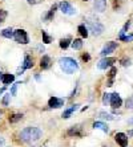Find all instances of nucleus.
<instances>
[{
	"instance_id": "obj_25",
	"label": "nucleus",
	"mask_w": 133,
	"mask_h": 147,
	"mask_svg": "<svg viewBox=\"0 0 133 147\" xmlns=\"http://www.w3.org/2000/svg\"><path fill=\"white\" fill-rule=\"evenodd\" d=\"M21 119H23V114H12L10 117V123H17Z\"/></svg>"
},
{
	"instance_id": "obj_27",
	"label": "nucleus",
	"mask_w": 133,
	"mask_h": 147,
	"mask_svg": "<svg viewBox=\"0 0 133 147\" xmlns=\"http://www.w3.org/2000/svg\"><path fill=\"white\" fill-rule=\"evenodd\" d=\"M19 85H20L19 82H17V84H15V85H12V88H11V92H10V94H11L12 97L16 96V93H17V88H19Z\"/></svg>"
},
{
	"instance_id": "obj_45",
	"label": "nucleus",
	"mask_w": 133,
	"mask_h": 147,
	"mask_svg": "<svg viewBox=\"0 0 133 147\" xmlns=\"http://www.w3.org/2000/svg\"><path fill=\"white\" fill-rule=\"evenodd\" d=\"M104 147H105V146H104Z\"/></svg>"
},
{
	"instance_id": "obj_44",
	"label": "nucleus",
	"mask_w": 133,
	"mask_h": 147,
	"mask_svg": "<svg viewBox=\"0 0 133 147\" xmlns=\"http://www.w3.org/2000/svg\"><path fill=\"white\" fill-rule=\"evenodd\" d=\"M35 1H36V0H35Z\"/></svg>"
},
{
	"instance_id": "obj_30",
	"label": "nucleus",
	"mask_w": 133,
	"mask_h": 147,
	"mask_svg": "<svg viewBox=\"0 0 133 147\" xmlns=\"http://www.w3.org/2000/svg\"><path fill=\"white\" fill-rule=\"evenodd\" d=\"M5 17H7V11L0 9V24H1V23H4Z\"/></svg>"
},
{
	"instance_id": "obj_14",
	"label": "nucleus",
	"mask_w": 133,
	"mask_h": 147,
	"mask_svg": "<svg viewBox=\"0 0 133 147\" xmlns=\"http://www.w3.org/2000/svg\"><path fill=\"white\" fill-rule=\"evenodd\" d=\"M93 129H97V130H101L104 131V133H109V127H108V125L104 122H95L93 123Z\"/></svg>"
},
{
	"instance_id": "obj_9",
	"label": "nucleus",
	"mask_w": 133,
	"mask_h": 147,
	"mask_svg": "<svg viewBox=\"0 0 133 147\" xmlns=\"http://www.w3.org/2000/svg\"><path fill=\"white\" fill-rule=\"evenodd\" d=\"M48 106L51 109H59V107L64 106V99L59 98V97H51L48 101Z\"/></svg>"
},
{
	"instance_id": "obj_3",
	"label": "nucleus",
	"mask_w": 133,
	"mask_h": 147,
	"mask_svg": "<svg viewBox=\"0 0 133 147\" xmlns=\"http://www.w3.org/2000/svg\"><path fill=\"white\" fill-rule=\"evenodd\" d=\"M85 23H87V25H88V28L91 29V32H92L95 36H100V34L104 32V25H102L99 20H95V19H87Z\"/></svg>"
},
{
	"instance_id": "obj_33",
	"label": "nucleus",
	"mask_w": 133,
	"mask_h": 147,
	"mask_svg": "<svg viewBox=\"0 0 133 147\" xmlns=\"http://www.w3.org/2000/svg\"><path fill=\"white\" fill-rule=\"evenodd\" d=\"M10 98H11V94H5L3 98V105L4 106H8V103H10Z\"/></svg>"
},
{
	"instance_id": "obj_8",
	"label": "nucleus",
	"mask_w": 133,
	"mask_h": 147,
	"mask_svg": "<svg viewBox=\"0 0 133 147\" xmlns=\"http://www.w3.org/2000/svg\"><path fill=\"white\" fill-rule=\"evenodd\" d=\"M117 60L115 57H108V56H106V57H104L101 60V61L99 62V65H97V68L99 69H106V68H109V66H112L113 64H115V62H116Z\"/></svg>"
},
{
	"instance_id": "obj_4",
	"label": "nucleus",
	"mask_w": 133,
	"mask_h": 147,
	"mask_svg": "<svg viewBox=\"0 0 133 147\" xmlns=\"http://www.w3.org/2000/svg\"><path fill=\"white\" fill-rule=\"evenodd\" d=\"M14 38L19 44H28L29 42L28 34L24 29H16V31H14Z\"/></svg>"
},
{
	"instance_id": "obj_15",
	"label": "nucleus",
	"mask_w": 133,
	"mask_h": 147,
	"mask_svg": "<svg viewBox=\"0 0 133 147\" xmlns=\"http://www.w3.org/2000/svg\"><path fill=\"white\" fill-rule=\"evenodd\" d=\"M51 66V57L49 56H43V58L40 60V68L41 69H48Z\"/></svg>"
},
{
	"instance_id": "obj_20",
	"label": "nucleus",
	"mask_w": 133,
	"mask_h": 147,
	"mask_svg": "<svg viewBox=\"0 0 133 147\" xmlns=\"http://www.w3.org/2000/svg\"><path fill=\"white\" fill-rule=\"evenodd\" d=\"M71 45L75 51H80V49L83 48V41L80 40V38H75V40L71 42Z\"/></svg>"
},
{
	"instance_id": "obj_24",
	"label": "nucleus",
	"mask_w": 133,
	"mask_h": 147,
	"mask_svg": "<svg viewBox=\"0 0 133 147\" xmlns=\"http://www.w3.org/2000/svg\"><path fill=\"white\" fill-rule=\"evenodd\" d=\"M117 73V69L116 68H112L109 72V81H108V85L106 86H113V80H115V76Z\"/></svg>"
},
{
	"instance_id": "obj_6",
	"label": "nucleus",
	"mask_w": 133,
	"mask_h": 147,
	"mask_svg": "<svg viewBox=\"0 0 133 147\" xmlns=\"http://www.w3.org/2000/svg\"><path fill=\"white\" fill-rule=\"evenodd\" d=\"M59 7H60V11H61L64 15H75L76 13V8L73 7L71 3H68V1H61V3L59 4Z\"/></svg>"
},
{
	"instance_id": "obj_35",
	"label": "nucleus",
	"mask_w": 133,
	"mask_h": 147,
	"mask_svg": "<svg viewBox=\"0 0 133 147\" xmlns=\"http://www.w3.org/2000/svg\"><path fill=\"white\" fill-rule=\"evenodd\" d=\"M81 58L84 60V61H89V60H91V56H89L88 53H85V55H83V56H81Z\"/></svg>"
},
{
	"instance_id": "obj_5",
	"label": "nucleus",
	"mask_w": 133,
	"mask_h": 147,
	"mask_svg": "<svg viewBox=\"0 0 133 147\" xmlns=\"http://www.w3.org/2000/svg\"><path fill=\"white\" fill-rule=\"evenodd\" d=\"M117 48V42H115V41H109V42H106L105 45H104V48H102L101 53L100 55L102 56V57H106V56H109L110 53H113V52L116 51Z\"/></svg>"
},
{
	"instance_id": "obj_2",
	"label": "nucleus",
	"mask_w": 133,
	"mask_h": 147,
	"mask_svg": "<svg viewBox=\"0 0 133 147\" xmlns=\"http://www.w3.org/2000/svg\"><path fill=\"white\" fill-rule=\"evenodd\" d=\"M59 65H60L63 72L67 74H73L78 69V64L71 57H61L59 60Z\"/></svg>"
},
{
	"instance_id": "obj_34",
	"label": "nucleus",
	"mask_w": 133,
	"mask_h": 147,
	"mask_svg": "<svg viewBox=\"0 0 133 147\" xmlns=\"http://www.w3.org/2000/svg\"><path fill=\"white\" fill-rule=\"evenodd\" d=\"M121 64H123L124 66H129L130 65V60L129 58H128V60H126V58L125 60H121Z\"/></svg>"
},
{
	"instance_id": "obj_42",
	"label": "nucleus",
	"mask_w": 133,
	"mask_h": 147,
	"mask_svg": "<svg viewBox=\"0 0 133 147\" xmlns=\"http://www.w3.org/2000/svg\"><path fill=\"white\" fill-rule=\"evenodd\" d=\"M0 115H1V111H0Z\"/></svg>"
},
{
	"instance_id": "obj_21",
	"label": "nucleus",
	"mask_w": 133,
	"mask_h": 147,
	"mask_svg": "<svg viewBox=\"0 0 133 147\" xmlns=\"http://www.w3.org/2000/svg\"><path fill=\"white\" fill-rule=\"evenodd\" d=\"M78 33L81 34V37H88V28L85 27V24H80L78 25Z\"/></svg>"
},
{
	"instance_id": "obj_1",
	"label": "nucleus",
	"mask_w": 133,
	"mask_h": 147,
	"mask_svg": "<svg viewBox=\"0 0 133 147\" xmlns=\"http://www.w3.org/2000/svg\"><path fill=\"white\" fill-rule=\"evenodd\" d=\"M41 135H43V131L39 129V127H25V129H23V130L20 131V139L23 140V142H29V143H32V142H36V140H39L41 138Z\"/></svg>"
},
{
	"instance_id": "obj_23",
	"label": "nucleus",
	"mask_w": 133,
	"mask_h": 147,
	"mask_svg": "<svg viewBox=\"0 0 133 147\" xmlns=\"http://www.w3.org/2000/svg\"><path fill=\"white\" fill-rule=\"evenodd\" d=\"M71 45V37H65L60 40V48L61 49H67Z\"/></svg>"
},
{
	"instance_id": "obj_10",
	"label": "nucleus",
	"mask_w": 133,
	"mask_h": 147,
	"mask_svg": "<svg viewBox=\"0 0 133 147\" xmlns=\"http://www.w3.org/2000/svg\"><path fill=\"white\" fill-rule=\"evenodd\" d=\"M115 140L120 144L121 147H126L128 146V135L124 133H117L115 135Z\"/></svg>"
},
{
	"instance_id": "obj_26",
	"label": "nucleus",
	"mask_w": 133,
	"mask_h": 147,
	"mask_svg": "<svg viewBox=\"0 0 133 147\" xmlns=\"http://www.w3.org/2000/svg\"><path fill=\"white\" fill-rule=\"evenodd\" d=\"M41 36H43V42H44V44H49V42L52 41V37L45 31L41 32Z\"/></svg>"
},
{
	"instance_id": "obj_41",
	"label": "nucleus",
	"mask_w": 133,
	"mask_h": 147,
	"mask_svg": "<svg viewBox=\"0 0 133 147\" xmlns=\"http://www.w3.org/2000/svg\"><path fill=\"white\" fill-rule=\"evenodd\" d=\"M1 76H3V73L0 72V81H1Z\"/></svg>"
},
{
	"instance_id": "obj_36",
	"label": "nucleus",
	"mask_w": 133,
	"mask_h": 147,
	"mask_svg": "<svg viewBox=\"0 0 133 147\" xmlns=\"http://www.w3.org/2000/svg\"><path fill=\"white\" fill-rule=\"evenodd\" d=\"M4 144V138H0V147Z\"/></svg>"
},
{
	"instance_id": "obj_7",
	"label": "nucleus",
	"mask_w": 133,
	"mask_h": 147,
	"mask_svg": "<svg viewBox=\"0 0 133 147\" xmlns=\"http://www.w3.org/2000/svg\"><path fill=\"white\" fill-rule=\"evenodd\" d=\"M121 103H123V99H121V97H120L119 93H113V94H110V101H109V105L112 109H119L120 106H121Z\"/></svg>"
},
{
	"instance_id": "obj_16",
	"label": "nucleus",
	"mask_w": 133,
	"mask_h": 147,
	"mask_svg": "<svg viewBox=\"0 0 133 147\" xmlns=\"http://www.w3.org/2000/svg\"><path fill=\"white\" fill-rule=\"evenodd\" d=\"M77 107H78V105H72V106L69 107V109H67V110H64V111H63L61 117H63V118H64V119H67V118H69V117L72 115V113L77 110Z\"/></svg>"
},
{
	"instance_id": "obj_28",
	"label": "nucleus",
	"mask_w": 133,
	"mask_h": 147,
	"mask_svg": "<svg viewBox=\"0 0 133 147\" xmlns=\"http://www.w3.org/2000/svg\"><path fill=\"white\" fill-rule=\"evenodd\" d=\"M109 101H110V94H108V93H105V94H104V96H102V103H104V105H108V103H109Z\"/></svg>"
},
{
	"instance_id": "obj_40",
	"label": "nucleus",
	"mask_w": 133,
	"mask_h": 147,
	"mask_svg": "<svg viewBox=\"0 0 133 147\" xmlns=\"http://www.w3.org/2000/svg\"><path fill=\"white\" fill-rule=\"evenodd\" d=\"M27 1H28V3H29V4H32V3H35V0H27Z\"/></svg>"
},
{
	"instance_id": "obj_43",
	"label": "nucleus",
	"mask_w": 133,
	"mask_h": 147,
	"mask_svg": "<svg viewBox=\"0 0 133 147\" xmlns=\"http://www.w3.org/2000/svg\"><path fill=\"white\" fill-rule=\"evenodd\" d=\"M84 1H88V0H84Z\"/></svg>"
},
{
	"instance_id": "obj_38",
	"label": "nucleus",
	"mask_w": 133,
	"mask_h": 147,
	"mask_svg": "<svg viewBox=\"0 0 133 147\" xmlns=\"http://www.w3.org/2000/svg\"><path fill=\"white\" fill-rule=\"evenodd\" d=\"M128 123H129V125H133V118H130V119L128 121Z\"/></svg>"
},
{
	"instance_id": "obj_12",
	"label": "nucleus",
	"mask_w": 133,
	"mask_h": 147,
	"mask_svg": "<svg viewBox=\"0 0 133 147\" xmlns=\"http://www.w3.org/2000/svg\"><path fill=\"white\" fill-rule=\"evenodd\" d=\"M93 7H95V9L97 12H104L106 8V0H95Z\"/></svg>"
},
{
	"instance_id": "obj_37",
	"label": "nucleus",
	"mask_w": 133,
	"mask_h": 147,
	"mask_svg": "<svg viewBox=\"0 0 133 147\" xmlns=\"http://www.w3.org/2000/svg\"><path fill=\"white\" fill-rule=\"evenodd\" d=\"M4 90H5V88H1V89H0V96H1V94L4 93Z\"/></svg>"
},
{
	"instance_id": "obj_18",
	"label": "nucleus",
	"mask_w": 133,
	"mask_h": 147,
	"mask_svg": "<svg viewBox=\"0 0 133 147\" xmlns=\"http://www.w3.org/2000/svg\"><path fill=\"white\" fill-rule=\"evenodd\" d=\"M32 66H33V58L31 57V56H25L24 57V62H23V68L24 69H31Z\"/></svg>"
},
{
	"instance_id": "obj_11",
	"label": "nucleus",
	"mask_w": 133,
	"mask_h": 147,
	"mask_svg": "<svg viewBox=\"0 0 133 147\" xmlns=\"http://www.w3.org/2000/svg\"><path fill=\"white\" fill-rule=\"evenodd\" d=\"M68 135L69 137H83V131H81V126H72L68 130Z\"/></svg>"
},
{
	"instance_id": "obj_31",
	"label": "nucleus",
	"mask_w": 133,
	"mask_h": 147,
	"mask_svg": "<svg viewBox=\"0 0 133 147\" xmlns=\"http://www.w3.org/2000/svg\"><path fill=\"white\" fill-rule=\"evenodd\" d=\"M125 105H126V107H128V109H133V96L126 99Z\"/></svg>"
},
{
	"instance_id": "obj_17",
	"label": "nucleus",
	"mask_w": 133,
	"mask_h": 147,
	"mask_svg": "<svg viewBox=\"0 0 133 147\" xmlns=\"http://www.w3.org/2000/svg\"><path fill=\"white\" fill-rule=\"evenodd\" d=\"M57 4H53L51 7V9L48 11V13L44 16V21H51L52 20V17H53V15H55V12H56V9H57Z\"/></svg>"
},
{
	"instance_id": "obj_39",
	"label": "nucleus",
	"mask_w": 133,
	"mask_h": 147,
	"mask_svg": "<svg viewBox=\"0 0 133 147\" xmlns=\"http://www.w3.org/2000/svg\"><path fill=\"white\" fill-rule=\"evenodd\" d=\"M133 135V130L132 131H129V133H128V137H132Z\"/></svg>"
},
{
	"instance_id": "obj_22",
	"label": "nucleus",
	"mask_w": 133,
	"mask_h": 147,
	"mask_svg": "<svg viewBox=\"0 0 133 147\" xmlns=\"http://www.w3.org/2000/svg\"><path fill=\"white\" fill-rule=\"evenodd\" d=\"M99 118H101V119H104V121H113V119H115V117H113L112 114L105 113V111H100V113H99Z\"/></svg>"
},
{
	"instance_id": "obj_32",
	"label": "nucleus",
	"mask_w": 133,
	"mask_h": 147,
	"mask_svg": "<svg viewBox=\"0 0 133 147\" xmlns=\"http://www.w3.org/2000/svg\"><path fill=\"white\" fill-rule=\"evenodd\" d=\"M121 41H125V42H130V41L133 40V36L132 34H129V36H121V37H119Z\"/></svg>"
},
{
	"instance_id": "obj_29",
	"label": "nucleus",
	"mask_w": 133,
	"mask_h": 147,
	"mask_svg": "<svg viewBox=\"0 0 133 147\" xmlns=\"http://www.w3.org/2000/svg\"><path fill=\"white\" fill-rule=\"evenodd\" d=\"M129 25H130V23L128 21V23H125V25L123 27V29L120 31V34H119V37H121V36H124V33H125L126 31H128V28H129Z\"/></svg>"
},
{
	"instance_id": "obj_19",
	"label": "nucleus",
	"mask_w": 133,
	"mask_h": 147,
	"mask_svg": "<svg viewBox=\"0 0 133 147\" xmlns=\"http://www.w3.org/2000/svg\"><path fill=\"white\" fill-rule=\"evenodd\" d=\"M1 36L5 38H12L14 37V29L12 28H5L1 31Z\"/></svg>"
},
{
	"instance_id": "obj_13",
	"label": "nucleus",
	"mask_w": 133,
	"mask_h": 147,
	"mask_svg": "<svg viewBox=\"0 0 133 147\" xmlns=\"http://www.w3.org/2000/svg\"><path fill=\"white\" fill-rule=\"evenodd\" d=\"M15 81V76L14 74H10V73H4L1 76V82H3L4 85H11L12 82Z\"/></svg>"
}]
</instances>
